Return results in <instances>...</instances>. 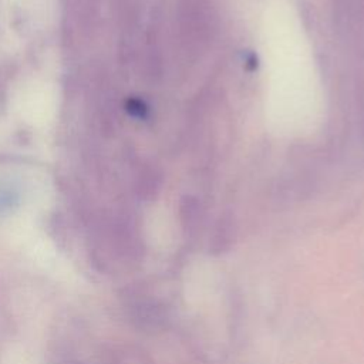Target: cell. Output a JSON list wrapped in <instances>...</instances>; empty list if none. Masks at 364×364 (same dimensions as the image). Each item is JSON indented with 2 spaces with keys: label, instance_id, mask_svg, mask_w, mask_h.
Listing matches in <instances>:
<instances>
[{
  "label": "cell",
  "instance_id": "1",
  "mask_svg": "<svg viewBox=\"0 0 364 364\" xmlns=\"http://www.w3.org/2000/svg\"><path fill=\"white\" fill-rule=\"evenodd\" d=\"M127 111L135 118H145L148 115V105L139 98H129L127 101Z\"/></svg>",
  "mask_w": 364,
  "mask_h": 364
}]
</instances>
